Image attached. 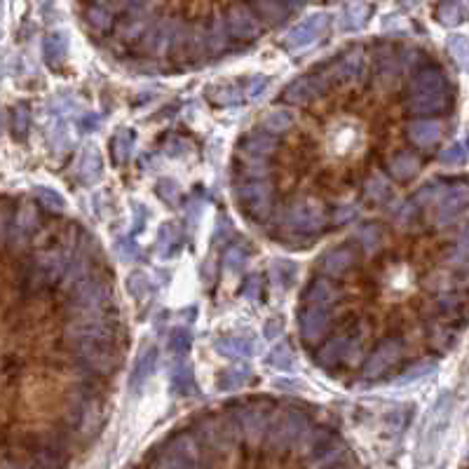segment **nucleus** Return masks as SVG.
<instances>
[{
    "instance_id": "obj_1",
    "label": "nucleus",
    "mask_w": 469,
    "mask_h": 469,
    "mask_svg": "<svg viewBox=\"0 0 469 469\" xmlns=\"http://www.w3.org/2000/svg\"><path fill=\"white\" fill-rule=\"evenodd\" d=\"M192 434L200 441L202 451H212V453H225V451L235 448L237 441L244 439L235 418L218 416H204L200 420H195Z\"/></svg>"
},
{
    "instance_id": "obj_2",
    "label": "nucleus",
    "mask_w": 469,
    "mask_h": 469,
    "mask_svg": "<svg viewBox=\"0 0 469 469\" xmlns=\"http://www.w3.org/2000/svg\"><path fill=\"white\" fill-rule=\"evenodd\" d=\"M202 446L195 439V434H174L169 441H164V453H160L157 460H153V467H202L207 460H202Z\"/></svg>"
},
{
    "instance_id": "obj_3",
    "label": "nucleus",
    "mask_w": 469,
    "mask_h": 469,
    "mask_svg": "<svg viewBox=\"0 0 469 469\" xmlns=\"http://www.w3.org/2000/svg\"><path fill=\"white\" fill-rule=\"evenodd\" d=\"M113 301V291L103 281L85 279L75 289H71L68 307L80 317H99Z\"/></svg>"
},
{
    "instance_id": "obj_4",
    "label": "nucleus",
    "mask_w": 469,
    "mask_h": 469,
    "mask_svg": "<svg viewBox=\"0 0 469 469\" xmlns=\"http://www.w3.org/2000/svg\"><path fill=\"white\" fill-rule=\"evenodd\" d=\"M310 429V420H307L303 413L289 411L284 413L277 420H272L268 432V444L275 451H286V448H296L298 441L303 439V434Z\"/></svg>"
},
{
    "instance_id": "obj_5",
    "label": "nucleus",
    "mask_w": 469,
    "mask_h": 469,
    "mask_svg": "<svg viewBox=\"0 0 469 469\" xmlns=\"http://www.w3.org/2000/svg\"><path fill=\"white\" fill-rule=\"evenodd\" d=\"M235 200L253 220H263L270 216L272 209V186L266 179H249L246 183L235 188Z\"/></svg>"
},
{
    "instance_id": "obj_6",
    "label": "nucleus",
    "mask_w": 469,
    "mask_h": 469,
    "mask_svg": "<svg viewBox=\"0 0 469 469\" xmlns=\"http://www.w3.org/2000/svg\"><path fill=\"white\" fill-rule=\"evenodd\" d=\"M235 420L242 429V437L249 441L251 446H258L261 441L268 439L270 424H272V418H270V411L266 408L256 406V404H244L235 411Z\"/></svg>"
},
{
    "instance_id": "obj_7",
    "label": "nucleus",
    "mask_w": 469,
    "mask_h": 469,
    "mask_svg": "<svg viewBox=\"0 0 469 469\" xmlns=\"http://www.w3.org/2000/svg\"><path fill=\"white\" fill-rule=\"evenodd\" d=\"M66 340L73 347L92 343H113V327L99 317H82L66 327Z\"/></svg>"
},
{
    "instance_id": "obj_8",
    "label": "nucleus",
    "mask_w": 469,
    "mask_h": 469,
    "mask_svg": "<svg viewBox=\"0 0 469 469\" xmlns=\"http://www.w3.org/2000/svg\"><path fill=\"white\" fill-rule=\"evenodd\" d=\"M469 212V188L467 186H451L444 188L437 200V228H446L460 220Z\"/></svg>"
},
{
    "instance_id": "obj_9",
    "label": "nucleus",
    "mask_w": 469,
    "mask_h": 469,
    "mask_svg": "<svg viewBox=\"0 0 469 469\" xmlns=\"http://www.w3.org/2000/svg\"><path fill=\"white\" fill-rule=\"evenodd\" d=\"M327 223V216H324V209L319 202L314 200H301L294 202L289 209H286V225L296 233L310 235V233H319Z\"/></svg>"
},
{
    "instance_id": "obj_10",
    "label": "nucleus",
    "mask_w": 469,
    "mask_h": 469,
    "mask_svg": "<svg viewBox=\"0 0 469 469\" xmlns=\"http://www.w3.org/2000/svg\"><path fill=\"white\" fill-rule=\"evenodd\" d=\"M225 24L235 40H256L263 33V21L253 12L251 5L244 3H233L225 12Z\"/></svg>"
},
{
    "instance_id": "obj_11",
    "label": "nucleus",
    "mask_w": 469,
    "mask_h": 469,
    "mask_svg": "<svg viewBox=\"0 0 469 469\" xmlns=\"http://www.w3.org/2000/svg\"><path fill=\"white\" fill-rule=\"evenodd\" d=\"M362 355V345L357 338H350V335H338V338H331L329 343H324L317 352V364L324 368H333L340 366V364H350L355 357Z\"/></svg>"
},
{
    "instance_id": "obj_12",
    "label": "nucleus",
    "mask_w": 469,
    "mask_h": 469,
    "mask_svg": "<svg viewBox=\"0 0 469 469\" xmlns=\"http://www.w3.org/2000/svg\"><path fill=\"white\" fill-rule=\"evenodd\" d=\"M331 75H324V73H317V75H303V78H298L291 82L289 87L284 90V101L286 103H307L312 101V99L317 97H324V94L329 92L331 87Z\"/></svg>"
},
{
    "instance_id": "obj_13",
    "label": "nucleus",
    "mask_w": 469,
    "mask_h": 469,
    "mask_svg": "<svg viewBox=\"0 0 469 469\" xmlns=\"http://www.w3.org/2000/svg\"><path fill=\"white\" fill-rule=\"evenodd\" d=\"M298 324H301V335L305 343H319L331 327L329 307L307 303V307H303L298 314Z\"/></svg>"
},
{
    "instance_id": "obj_14",
    "label": "nucleus",
    "mask_w": 469,
    "mask_h": 469,
    "mask_svg": "<svg viewBox=\"0 0 469 469\" xmlns=\"http://www.w3.org/2000/svg\"><path fill=\"white\" fill-rule=\"evenodd\" d=\"M78 362L87 371L97 375H108L115 371V355L110 352V343H92V345H78Z\"/></svg>"
},
{
    "instance_id": "obj_15",
    "label": "nucleus",
    "mask_w": 469,
    "mask_h": 469,
    "mask_svg": "<svg viewBox=\"0 0 469 469\" xmlns=\"http://www.w3.org/2000/svg\"><path fill=\"white\" fill-rule=\"evenodd\" d=\"M401 357V343L396 338H388L383 340L378 347L373 350V355L368 357L366 364H364V378L366 380H375L380 378L383 373H388L392 368V364Z\"/></svg>"
},
{
    "instance_id": "obj_16",
    "label": "nucleus",
    "mask_w": 469,
    "mask_h": 469,
    "mask_svg": "<svg viewBox=\"0 0 469 469\" xmlns=\"http://www.w3.org/2000/svg\"><path fill=\"white\" fill-rule=\"evenodd\" d=\"M329 26V16L327 14H312L310 19H305L303 24H298L294 31H289V36L284 38L286 49L296 52V49H303L307 45H312Z\"/></svg>"
},
{
    "instance_id": "obj_17",
    "label": "nucleus",
    "mask_w": 469,
    "mask_h": 469,
    "mask_svg": "<svg viewBox=\"0 0 469 469\" xmlns=\"http://www.w3.org/2000/svg\"><path fill=\"white\" fill-rule=\"evenodd\" d=\"M451 106V94L444 92H422V94H408L406 97V110L411 115H439Z\"/></svg>"
},
{
    "instance_id": "obj_18",
    "label": "nucleus",
    "mask_w": 469,
    "mask_h": 469,
    "mask_svg": "<svg viewBox=\"0 0 469 469\" xmlns=\"http://www.w3.org/2000/svg\"><path fill=\"white\" fill-rule=\"evenodd\" d=\"M441 131H444V127L437 120H413L406 127L408 141L418 148H432L441 139Z\"/></svg>"
},
{
    "instance_id": "obj_19",
    "label": "nucleus",
    "mask_w": 469,
    "mask_h": 469,
    "mask_svg": "<svg viewBox=\"0 0 469 469\" xmlns=\"http://www.w3.org/2000/svg\"><path fill=\"white\" fill-rule=\"evenodd\" d=\"M444 90H448V82H446V75L441 73V68H437V66L420 68L416 75H413L411 85H408V94L444 92Z\"/></svg>"
},
{
    "instance_id": "obj_20",
    "label": "nucleus",
    "mask_w": 469,
    "mask_h": 469,
    "mask_svg": "<svg viewBox=\"0 0 469 469\" xmlns=\"http://www.w3.org/2000/svg\"><path fill=\"white\" fill-rule=\"evenodd\" d=\"M155 362H157V350L155 347H143L139 359H136L134 368H131V375H129V390L131 392H139L143 385L148 383V378L155 371Z\"/></svg>"
},
{
    "instance_id": "obj_21",
    "label": "nucleus",
    "mask_w": 469,
    "mask_h": 469,
    "mask_svg": "<svg viewBox=\"0 0 469 469\" xmlns=\"http://www.w3.org/2000/svg\"><path fill=\"white\" fill-rule=\"evenodd\" d=\"M251 8L266 26L284 24V21L291 16V5L279 3V0H253Z\"/></svg>"
},
{
    "instance_id": "obj_22",
    "label": "nucleus",
    "mask_w": 469,
    "mask_h": 469,
    "mask_svg": "<svg viewBox=\"0 0 469 469\" xmlns=\"http://www.w3.org/2000/svg\"><path fill=\"white\" fill-rule=\"evenodd\" d=\"M362 68H364V52H362V47H355L333 66V71H331V80L333 82H350V80L359 78Z\"/></svg>"
},
{
    "instance_id": "obj_23",
    "label": "nucleus",
    "mask_w": 469,
    "mask_h": 469,
    "mask_svg": "<svg viewBox=\"0 0 469 469\" xmlns=\"http://www.w3.org/2000/svg\"><path fill=\"white\" fill-rule=\"evenodd\" d=\"M101 169H103V162H101V155H99V148L92 143V146H87L82 151V157L78 162V179L85 186H94L101 179Z\"/></svg>"
},
{
    "instance_id": "obj_24",
    "label": "nucleus",
    "mask_w": 469,
    "mask_h": 469,
    "mask_svg": "<svg viewBox=\"0 0 469 469\" xmlns=\"http://www.w3.org/2000/svg\"><path fill=\"white\" fill-rule=\"evenodd\" d=\"M42 54H45V62L52 66V68H59L64 66L66 57H68V36L64 31H54L49 33L42 42Z\"/></svg>"
},
{
    "instance_id": "obj_25",
    "label": "nucleus",
    "mask_w": 469,
    "mask_h": 469,
    "mask_svg": "<svg viewBox=\"0 0 469 469\" xmlns=\"http://www.w3.org/2000/svg\"><path fill=\"white\" fill-rule=\"evenodd\" d=\"M355 251L352 249H333L329 251L327 256L322 258V270L324 275H329V277H343V275L355 266Z\"/></svg>"
},
{
    "instance_id": "obj_26",
    "label": "nucleus",
    "mask_w": 469,
    "mask_h": 469,
    "mask_svg": "<svg viewBox=\"0 0 469 469\" xmlns=\"http://www.w3.org/2000/svg\"><path fill=\"white\" fill-rule=\"evenodd\" d=\"M275 148H277V141H275L272 136H268V134H251V136H246V139L240 143V153L244 157L268 160L275 153Z\"/></svg>"
},
{
    "instance_id": "obj_27",
    "label": "nucleus",
    "mask_w": 469,
    "mask_h": 469,
    "mask_svg": "<svg viewBox=\"0 0 469 469\" xmlns=\"http://www.w3.org/2000/svg\"><path fill=\"white\" fill-rule=\"evenodd\" d=\"M418 169H420V160L413 155V153H396L394 157L388 160V172L396 181L413 179L418 174Z\"/></svg>"
},
{
    "instance_id": "obj_28",
    "label": "nucleus",
    "mask_w": 469,
    "mask_h": 469,
    "mask_svg": "<svg viewBox=\"0 0 469 469\" xmlns=\"http://www.w3.org/2000/svg\"><path fill=\"white\" fill-rule=\"evenodd\" d=\"M214 350H216L218 355L228 357V359H246V357H251L253 345H251V340H246V338L230 335V338H218L216 343H214Z\"/></svg>"
},
{
    "instance_id": "obj_29",
    "label": "nucleus",
    "mask_w": 469,
    "mask_h": 469,
    "mask_svg": "<svg viewBox=\"0 0 469 469\" xmlns=\"http://www.w3.org/2000/svg\"><path fill=\"white\" fill-rule=\"evenodd\" d=\"M305 301L312 303V305H322V307H331L335 301H338V289L331 284L329 279H314L310 284V289L305 291Z\"/></svg>"
},
{
    "instance_id": "obj_30",
    "label": "nucleus",
    "mask_w": 469,
    "mask_h": 469,
    "mask_svg": "<svg viewBox=\"0 0 469 469\" xmlns=\"http://www.w3.org/2000/svg\"><path fill=\"white\" fill-rule=\"evenodd\" d=\"M71 261H66L62 253L57 251H49V253H42L40 258H38V266H40L42 275H45L47 284H57L59 279H64L66 275V268H68Z\"/></svg>"
},
{
    "instance_id": "obj_31",
    "label": "nucleus",
    "mask_w": 469,
    "mask_h": 469,
    "mask_svg": "<svg viewBox=\"0 0 469 469\" xmlns=\"http://www.w3.org/2000/svg\"><path fill=\"white\" fill-rule=\"evenodd\" d=\"M131 151H134V131L131 129H120L110 141V153H113L115 164L129 162Z\"/></svg>"
},
{
    "instance_id": "obj_32",
    "label": "nucleus",
    "mask_w": 469,
    "mask_h": 469,
    "mask_svg": "<svg viewBox=\"0 0 469 469\" xmlns=\"http://www.w3.org/2000/svg\"><path fill=\"white\" fill-rule=\"evenodd\" d=\"M249 378H251L249 364H235V366L225 368V371L220 373L218 388H220V390H240L242 385L249 383Z\"/></svg>"
},
{
    "instance_id": "obj_33",
    "label": "nucleus",
    "mask_w": 469,
    "mask_h": 469,
    "mask_svg": "<svg viewBox=\"0 0 469 469\" xmlns=\"http://www.w3.org/2000/svg\"><path fill=\"white\" fill-rule=\"evenodd\" d=\"M85 19H87V24L99 33H108L115 24L110 10L106 8V5H99V3H94L85 10Z\"/></svg>"
},
{
    "instance_id": "obj_34",
    "label": "nucleus",
    "mask_w": 469,
    "mask_h": 469,
    "mask_svg": "<svg viewBox=\"0 0 469 469\" xmlns=\"http://www.w3.org/2000/svg\"><path fill=\"white\" fill-rule=\"evenodd\" d=\"M343 448H338V446L331 441V444L324 446L319 453H314V457L307 465L310 467H335V465H347V460H343Z\"/></svg>"
},
{
    "instance_id": "obj_35",
    "label": "nucleus",
    "mask_w": 469,
    "mask_h": 469,
    "mask_svg": "<svg viewBox=\"0 0 469 469\" xmlns=\"http://www.w3.org/2000/svg\"><path fill=\"white\" fill-rule=\"evenodd\" d=\"M390 195V183L388 179H383L380 174H373L366 179V183H364V197H366V202H373V204H380L385 202Z\"/></svg>"
},
{
    "instance_id": "obj_36",
    "label": "nucleus",
    "mask_w": 469,
    "mask_h": 469,
    "mask_svg": "<svg viewBox=\"0 0 469 469\" xmlns=\"http://www.w3.org/2000/svg\"><path fill=\"white\" fill-rule=\"evenodd\" d=\"M85 279H90V266H87L85 258H73V261L68 263V268H66V275H64V289H75L78 284H82Z\"/></svg>"
},
{
    "instance_id": "obj_37",
    "label": "nucleus",
    "mask_w": 469,
    "mask_h": 469,
    "mask_svg": "<svg viewBox=\"0 0 469 469\" xmlns=\"http://www.w3.org/2000/svg\"><path fill=\"white\" fill-rule=\"evenodd\" d=\"M355 242L371 256V253L378 251L380 244H383V235H380V230L375 228V225H362V228L355 233Z\"/></svg>"
},
{
    "instance_id": "obj_38",
    "label": "nucleus",
    "mask_w": 469,
    "mask_h": 469,
    "mask_svg": "<svg viewBox=\"0 0 469 469\" xmlns=\"http://www.w3.org/2000/svg\"><path fill=\"white\" fill-rule=\"evenodd\" d=\"M291 125H294V115L289 110H272L263 120V129L270 131V134H284V131L291 129Z\"/></svg>"
},
{
    "instance_id": "obj_39",
    "label": "nucleus",
    "mask_w": 469,
    "mask_h": 469,
    "mask_svg": "<svg viewBox=\"0 0 469 469\" xmlns=\"http://www.w3.org/2000/svg\"><path fill=\"white\" fill-rule=\"evenodd\" d=\"M36 200L42 204L49 212H64L66 209V200L64 195L59 190H54V188H47V186H38L36 190Z\"/></svg>"
},
{
    "instance_id": "obj_40",
    "label": "nucleus",
    "mask_w": 469,
    "mask_h": 469,
    "mask_svg": "<svg viewBox=\"0 0 469 469\" xmlns=\"http://www.w3.org/2000/svg\"><path fill=\"white\" fill-rule=\"evenodd\" d=\"M29 127H31V110L26 103H16L12 110V136L19 141L26 139L29 134Z\"/></svg>"
},
{
    "instance_id": "obj_41",
    "label": "nucleus",
    "mask_w": 469,
    "mask_h": 469,
    "mask_svg": "<svg viewBox=\"0 0 469 469\" xmlns=\"http://www.w3.org/2000/svg\"><path fill=\"white\" fill-rule=\"evenodd\" d=\"M462 5L457 0H444L437 8V19L444 26H457L462 21Z\"/></svg>"
},
{
    "instance_id": "obj_42",
    "label": "nucleus",
    "mask_w": 469,
    "mask_h": 469,
    "mask_svg": "<svg viewBox=\"0 0 469 469\" xmlns=\"http://www.w3.org/2000/svg\"><path fill=\"white\" fill-rule=\"evenodd\" d=\"M448 52H451V57L455 59V64L469 73V40L467 38H462V36L448 38Z\"/></svg>"
},
{
    "instance_id": "obj_43",
    "label": "nucleus",
    "mask_w": 469,
    "mask_h": 469,
    "mask_svg": "<svg viewBox=\"0 0 469 469\" xmlns=\"http://www.w3.org/2000/svg\"><path fill=\"white\" fill-rule=\"evenodd\" d=\"M366 16H368V8H366V5H362V3L350 5V8H347L345 12H343V29L345 31L362 29L364 21H366Z\"/></svg>"
},
{
    "instance_id": "obj_44",
    "label": "nucleus",
    "mask_w": 469,
    "mask_h": 469,
    "mask_svg": "<svg viewBox=\"0 0 469 469\" xmlns=\"http://www.w3.org/2000/svg\"><path fill=\"white\" fill-rule=\"evenodd\" d=\"M437 371V364L434 362H420L416 366H411L406 373H401V378L396 380V385H408V383H418V380L427 378L429 373Z\"/></svg>"
},
{
    "instance_id": "obj_45",
    "label": "nucleus",
    "mask_w": 469,
    "mask_h": 469,
    "mask_svg": "<svg viewBox=\"0 0 469 469\" xmlns=\"http://www.w3.org/2000/svg\"><path fill=\"white\" fill-rule=\"evenodd\" d=\"M190 340H192L190 331H186L183 327L174 329L172 333H169V350H172L174 355L183 357V355H188V350H190Z\"/></svg>"
},
{
    "instance_id": "obj_46",
    "label": "nucleus",
    "mask_w": 469,
    "mask_h": 469,
    "mask_svg": "<svg viewBox=\"0 0 469 469\" xmlns=\"http://www.w3.org/2000/svg\"><path fill=\"white\" fill-rule=\"evenodd\" d=\"M172 388H174V392H179V394H188V392H192V373L186 364H179V366L174 368Z\"/></svg>"
},
{
    "instance_id": "obj_47",
    "label": "nucleus",
    "mask_w": 469,
    "mask_h": 469,
    "mask_svg": "<svg viewBox=\"0 0 469 469\" xmlns=\"http://www.w3.org/2000/svg\"><path fill=\"white\" fill-rule=\"evenodd\" d=\"M157 195L162 197V200L167 202L169 207L176 209V207H179V202H181V188L172 179H162L157 183Z\"/></svg>"
},
{
    "instance_id": "obj_48",
    "label": "nucleus",
    "mask_w": 469,
    "mask_h": 469,
    "mask_svg": "<svg viewBox=\"0 0 469 469\" xmlns=\"http://www.w3.org/2000/svg\"><path fill=\"white\" fill-rule=\"evenodd\" d=\"M270 272H272L275 281H279L281 286H291V281L296 277V266L291 261H275Z\"/></svg>"
},
{
    "instance_id": "obj_49",
    "label": "nucleus",
    "mask_w": 469,
    "mask_h": 469,
    "mask_svg": "<svg viewBox=\"0 0 469 469\" xmlns=\"http://www.w3.org/2000/svg\"><path fill=\"white\" fill-rule=\"evenodd\" d=\"M268 362H270V366L277 368V371H289V368L294 366V355H291V350L286 345H279L270 352Z\"/></svg>"
},
{
    "instance_id": "obj_50",
    "label": "nucleus",
    "mask_w": 469,
    "mask_h": 469,
    "mask_svg": "<svg viewBox=\"0 0 469 469\" xmlns=\"http://www.w3.org/2000/svg\"><path fill=\"white\" fill-rule=\"evenodd\" d=\"M148 277L143 272H131L129 277H127V291H129L131 296L136 298V301H143V296L148 294Z\"/></svg>"
},
{
    "instance_id": "obj_51",
    "label": "nucleus",
    "mask_w": 469,
    "mask_h": 469,
    "mask_svg": "<svg viewBox=\"0 0 469 469\" xmlns=\"http://www.w3.org/2000/svg\"><path fill=\"white\" fill-rule=\"evenodd\" d=\"M246 261V253L242 246H228V249L223 251V266L230 270V272H235V270H240L242 263Z\"/></svg>"
},
{
    "instance_id": "obj_52",
    "label": "nucleus",
    "mask_w": 469,
    "mask_h": 469,
    "mask_svg": "<svg viewBox=\"0 0 469 469\" xmlns=\"http://www.w3.org/2000/svg\"><path fill=\"white\" fill-rule=\"evenodd\" d=\"M439 160L444 164H448V167H457V164H462L467 160V153H465V148H462L460 143H455V146L446 148V151L439 155Z\"/></svg>"
},
{
    "instance_id": "obj_53",
    "label": "nucleus",
    "mask_w": 469,
    "mask_h": 469,
    "mask_svg": "<svg viewBox=\"0 0 469 469\" xmlns=\"http://www.w3.org/2000/svg\"><path fill=\"white\" fill-rule=\"evenodd\" d=\"M49 143H52L54 153L66 151V146H68V134H66V125L64 123H57L52 127V131H49Z\"/></svg>"
},
{
    "instance_id": "obj_54",
    "label": "nucleus",
    "mask_w": 469,
    "mask_h": 469,
    "mask_svg": "<svg viewBox=\"0 0 469 469\" xmlns=\"http://www.w3.org/2000/svg\"><path fill=\"white\" fill-rule=\"evenodd\" d=\"M115 251H118V256L123 258V261H129V263H134L136 258H139V246H136V242L129 240V237L120 240L118 246H115Z\"/></svg>"
},
{
    "instance_id": "obj_55",
    "label": "nucleus",
    "mask_w": 469,
    "mask_h": 469,
    "mask_svg": "<svg viewBox=\"0 0 469 469\" xmlns=\"http://www.w3.org/2000/svg\"><path fill=\"white\" fill-rule=\"evenodd\" d=\"M240 294H242V298H246V301H258V296H261V277H258V275H249V277L244 279V284H242Z\"/></svg>"
},
{
    "instance_id": "obj_56",
    "label": "nucleus",
    "mask_w": 469,
    "mask_h": 469,
    "mask_svg": "<svg viewBox=\"0 0 469 469\" xmlns=\"http://www.w3.org/2000/svg\"><path fill=\"white\" fill-rule=\"evenodd\" d=\"M439 195H441L439 186H424V188H420V190L416 192V195H413V204H420V207H427L429 202L439 200Z\"/></svg>"
},
{
    "instance_id": "obj_57",
    "label": "nucleus",
    "mask_w": 469,
    "mask_h": 469,
    "mask_svg": "<svg viewBox=\"0 0 469 469\" xmlns=\"http://www.w3.org/2000/svg\"><path fill=\"white\" fill-rule=\"evenodd\" d=\"M469 258V228L462 230V235L457 237L455 249H453V261H467Z\"/></svg>"
},
{
    "instance_id": "obj_58",
    "label": "nucleus",
    "mask_w": 469,
    "mask_h": 469,
    "mask_svg": "<svg viewBox=\"0 0 469 469\" xmlns=\"http://www.w3.org/2000/svg\"><path fill=\"white\" fill-rule=\"evenodd\" d=\"M437 305H439V310L441 312H448V314H453L460 310V296H455V294H444V296H439V301H437Z\"/></svg>"
},
{
    "instance_id": "obj_59",
    "label": "nucleus",
    "mask_w": 469,
    "mask_h": 469,
    "mask_svg": "<svg viewBox=\"0 0 469 469\" xmlns=\"http://www.w3.org/2000/svg\"><path fill=\"white\" fill-rule=\"evenodd\" d=\"M396 75V66H394V59L392 57H385V59H380V64H378V78L380 80H392Z\"/></svg>"
},
{
    "instance_id": "obj_60",
    "label": "nucleus",
    "mask_w": 469,
    "mask_h": 469,
    "mask_svg": "<svg viewBox=\"0 0 469 469\" xmlns=\"http://www.w3.org/2000/svg\"><path fill=\"white\" fill-rule=\"evenodd\" d=\"M281 331H284V322H281V317H272L266 322V338L268 340H277L281 335Z\"/></svg>"
},
{
    "instance_id": "obj_61",
    "label": "nucleus",
    "mask_w": 469,
    "mask_h": 469,
    "mask_svg": "<svg viewBox=\"0 0 469 469\" xmlns=\"http://www.w3.org/2000/svg\"><path fill=\"white\" fill-rule=\"evenodd\" d=\"M357 216V207H340V209H335V214H333V223L335 225H343L347 223V220H352Z\"/></svg>"
},
{
    "instance_id": "obj_62",
    "label": "nucleus",
    "mask_w": 469,
    "mask_h": 469,
    "mask_svg": "<svg viewBox=\"0 0 469 469\" xmlns=\"http://www.w3.org/2000/svg\"><path fill=\"white\" fill-rule=\"evenodd\" d=\"M266 87H268V78H263V75H258V78H253L251 80V85H249V99L251 101H256L258 97H261L263 92H266Z\"/></svg>"
}]
</instances>
